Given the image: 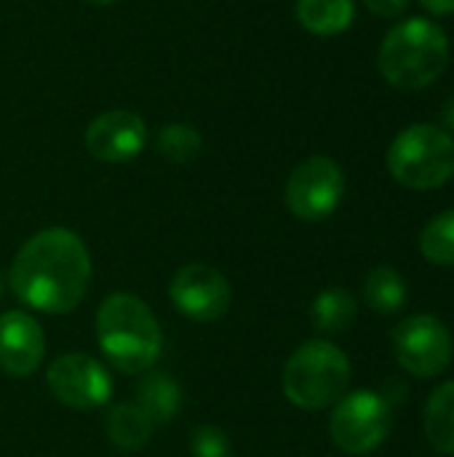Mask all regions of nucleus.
<instances>
[{
	"instance_id": "nucleus-1",
	"label": "nucleus",
	"mask_w": 454,
	"mask_h": 457,
	"mask_svg": "<svg viewBox=\"0 0 454 457\" xmlns=\"http://www.w3.org/2000/svg\"><path fill=\"white\" fill-rule=\"evenodd\" d=\"M91 284V254L86 241L67 228H45L16 252L8 287L32 311L72 313Z\"/></svg>"
},
{
	"instance_id": "nucleus-9",
	"label": "nucleus",
	"mask_w": 454,
	"mask_h": 457,
	"mask_svg": "<svg viewBox=\"0 0 454 457\" xmlns=\"http://www.w3.org/2000/svg\"><path fill=\"white\" fill-rule=\"evenodd\" d=\"M45 386L56 402L70 410H99L112 396V378L102 361L88 353H64L51 361Z\"/></svg>"
},
{
	"instance_id": "nucleus-24",
	"label": "nucleus",
	"mask_w": 454,
	"mask_h": 457,
	"mask_svg": "<svg viewBox=\"0 0 454 457\" xmlns=\"http://www.w3.org/2000/svg\"><path fill=\"white\" fill-rule=\"evenodd\" d=\"M442 123L447 126V131H450V129L454 131V96L444 104V110H442Z\"/></svg>"
},
{
	"instance_id": "nucleus-21",
	"label": "nucleus",
	"mask_w": 454,
	"mask_h": 457,
	"mask_svg": "<svg viewBox=\"0 0 454 457\" xmlns=\"http://www.w3.org/2000/svg\"><path fill=\"white\" fill-rule=\"evenodd\" d=\"M190 455L193 457H233V445L227 434L217 426H198L190 434Z\"/></svg>"
},
{
	"instance_id": "nucleus-23",
	"label": "nucleus",
	"mask_w": 454,
	"mask_h": 457,
	"mask_svg": "<svg viewBox=\"0 0 454 457\" xmlns=\"http://www.w3.org/2000/svg\"><path fill=\"white\" fill-rule=\"evenodd\" d=\"M428 13L433 16H447V13H454V0H417Z\"/></svg>"
},
{
	"instance_id": "nucleus-25",
	"label": "nucleus",
	"mask_w": 454,
	"mask_h": 457,
	"mask_svg": "<svg viewBox=\"0 0 454 457\" xmlns=\"http://www.w3.org/2000/svg\"><path fill=\"white\" fill-rule=\"evenodd\" d=\"M86 3H91V5H112L115 0H86Z\"/></svg>"
},
{
	"instance_id": "nucleus-2",
	"label": "nucleus",
	"mask_w": 454,
	"mask_h": 457,
	"mask_svg": "<svg viewBox=\"0 0 454 457\" xmlns=\"http://www.w3.org/2000/svg\"><path fill=\"white\" fill-rule=\"evenodd\" d=\"M96 343L104 359L126 375L153 370L163 351V332L150 305L128 292H115L96 311Z\"/></svg>"
},
{
	"instance_id": "nucleus-22",
	"label": "nucleus",
	"mask_w": 454,
	"mask_h": 457,
	"mask_svg": "<svg viewBox=\"0 0 454 457\" xmlns=\"http://www.w3.org/2000/svg\"><path fill=\"white\" fill-rule=\"evenodd\" d=\"M364 5L375 13V16H383V19H396L407 11L409 0H364Z\"/></svg>"
},
{
	"instance_id": "nucleus-14",
	"label": "nucleus",
	"mask_w": 454,
	"mask_h": 457,
	"mask_svg": "<svg viewBox=\"0 0 454 457\" xmlns=\"http://www.w3.org/2000/svg\"><path fill=\"white\" fill-rule=\"evenodd\" d=\"M153 426L155 423L144 415V410L139 404H115L104 420L110 442L123 453H136V450L147 447V442L153 436Z\"/></svg>"
},
{
	"instance_id": "nucleus-16",
	"label": "nucleus",
	"mask_w": 454,
	"mask_h": 457,
	"mask_svg": "<svg viewBox=\"0 0 454 457\" xmlns=\"http://www.w3.org/2000/svg\"><path fill=\"white\" fill-rule=\"evenodd\" d=\"M425 436L442 455H454V380L439 386L425 404Z\"/></svg>"
},
{
	"instance_id": "nucleus-26",
	"label": "nucleus",
	"mask_w": 454,
	"mask_h": 457,
	"mask_svg": "<svg viewBox=\"0 0 454 457\" xmlns=\"http://www.w3.org/2000/svg\"><path fill=\"white\" fill-rule=\"evenodd\" d=\"M0 297H3V281H0Z\"/></svg>"
},
{
	"instance_id": "nucleus-13",
	"label": "nucleus",
	"mask_w": 454,
	"mask_h": 457,
	"mask_svg": "<svg viewBox=\"0 0 454 457\" xmlns=\"http://www.w3.org/2000/svg\"><path fill=\"white\" fill-rule=\"evenodd\" d=\"M136 404L153 423H169L182 410V386L169 372H147L139 380Z\"/></svg>"
},
{
	"instance_id": "nucleus-12",
	"label": "nucleus",
	"mask_w": 454,
	"mask_h": 457,
	"mask_svg": "<svg viewBox=\"0 0 454 457\" xmlns=\"http://www.w3.org/2000/svg\"><path fill=\"white\" fill-rule=\"evenodd\" d=\"M45 356V335L40 321L27 311H5L0 316V370L11 378H29Z\"/></svg>"
},
{
	"instance_id": "nucleus-4",
	"label": "nucleus",
	"mask_w": 454,
	"mask_h": 457,
	"mask_svg": "<svg viewBox=\"0 0 454 457\" xmlns=\"http://www.w3.org/2000/svg\"><path fill=\"white\" fill-rule=\"evenodd\" d=\"M351 386V361L329 340L302 343L281 375L284 396L300 410H326L337 404Z\"/></svg>"
},
{
	"instance_id": "nucleus-20",
	"label": "nucleus",
	"mask_w": 454,
	"mask_h": 457,
	"mask_svg": "<svg viewBox=\"0 0 454 457\" xmlns=\"http://www.w3.org/2000/svg\"><path fill=\"white\" fill-rule=\"evenodd\" d=\"M420 252L433 265H454V209L436 214L420 233Z\"/></svg>"
},
{
	"instance_id": "nucleus-5",
	"label": "nucleus",
	"mask_w": 454,
	"mask_h": 457,
	"mask_svg": "<svg viewBox=\"0 0 454 457\" xmlns=\"http://www.w3.org/2000/svg\"><path fill=\"white\" fill-rule=\"evenodd\" d=\"M391 177L409 190H433L454 177V137L436 123L404 129L388 147Z\"/></svg>"
},
{
	"instance_id": "nucleus-18",
	"label": "nucleus",
	"mask_w": 454,
	"mask_h": 457,
	"mask_svg": "<svg viewBox=\"0 0 454 457\" xmlns=\"http://www.w3.org/2000/svg\"><path fill=\"white\" fill-rule=\"evenodd\" d=\"M364 300L372 311L391 316L399 313L407 303V281L399 270L380 265L375 270H369L367 281H364Z\"/></svg>"
},
{
	"instance_id": "nucleus-10",
	"label": "nucleus",
	"mask_w": 454,
	"mask_h": 457,
	"mask_svg": "<svg viewBox=\"0 0 454 457\" xmlns=\"http://www.w3.org/2000/svg\"><path fill=\"white\" fill-rule=\"evenodd\" d=\"M169 297L182 316L198 324H209L230 311L233 289L222 270L206 262H187L174 273L169 284Z\"/></svg>"
},
{
	"instance_id": "nucleus-11",
	"label": "nucleus",
	"mask_w": 454,
	"mask_h": 457,
	"mask_svg": "<svg viewBox=\"0 0 454 457\" xmlns=\"http://www.w3.org/2000/svg\"><path fill=\"white\" fill-rule=\"evenodd\" d=\"M147 123L131 110H110L94 118L83 134L86 150L102 163H128L147 147Z\"/></svg>"
},
{
	"instance_id": "nucleus-8",
	"label": "nucleus",
	"mask_w": 454,
	"mask_h": 457,
	"mask_svg": "<svg viewBox=\"0 0 454 457\" xmlns=\"http://www.w3.org/2000/svg\"><path fill=\"white\" fill-rule=\"evenodd\" d=\"M399 364L415 378H439L452 364V335L436 316H409L393 332Z\"/></svg>"
},
{
	"instance_id": "nucleus-7",
	"label": "nucleus",
	"mask_w": 454,
	"mask_h": 457,
	"mask_svg": "<svg viewBox=\"0 0 454 457\" xmlns=\"http://www.w3.org/2000/svg\"><path fill=\"white\" fill-rule=\"evenodd\" d=\"M345 195V174L337 161L326 155H313L302 161L286 179L284 201L286 209L305 220L321 222L326 220Z\"/></svg>"
},
{
	"instance_id": "nucleus-15",
	"label": "nucleus",
	"mask_w": 454,
	"mask_h": 457,
	"mask_svg": "<svg viewBox=\"0 0 454 457\" xmlns=\"http://www.w3.org/2000/svg\"><path fill=\"white\" fill-rule=\"evenodd\" d=\"M297 21L321 37L340 35L353 21V0H297Z\"/></svg>"
},
{
	"instance_id": "nucleus-17",
	"label": "nucleus",
	"mask_w": 454,
	"mask_h": 457,
	"mask_svg": "<svg viewBox=\"0 0 454 457\" xmlns=\"http://www.w3.org/2000/svg\"><path fill=\"white\" fill-rule=\"evenodd\" d=\"M356 300L351 292L340 289V287H332V289H324L313 305H310V319H313V327L324 335H343L353 327L356 321Z\"/></svg>"
},
{
	"instance_id": "nucleus-3",
	"label": "nucleus",
	"mask_w": 454,
	"mask_h": 457,
	"mask_svg": "<svg viewBox=\"0 0 454 457\" xmlns=\"http://www.w3.org/2000/svg\"><path fill=\"white\" fill-rule=\"evenodd\" d=\"M450 40L433 19H407L396 24L377 54L383 78L401 91L431 86L447 67Z\"/></svg>"
},
{
	"instance_id": "nucleus-19",
	"label": "nucleus",
	"mask_w": 454,
	"mask_h": 457,
	"mask_svg": "<svg viewBox=\"0 0 454 457\" xmlns=\"http://www.w3.org/2000/svg\"><path fill=\"white\" fill-rule=\"evenodd\" d=\"M155 150L177 166L193 163L203 150V137L187 123H166L155 134Z\"/></svg>"
},
{
	"instance_id": "nucleus-6",
	"label": "nucleus",
	"mask_w": 454,
	"mask_h": 457,
	"mask_svg": "<svg viewBox=\"0 0 454 457\" xmlns=\"http://www.w3.org/2000/svg\"><path fill=\"white\" fill-rule=\"evenodd\" d=\"M391 431V404L383 394L353 391L345 394L329 418L332 442L348 455H369L377 450Z\"/></svg>"
}]
</instances>
